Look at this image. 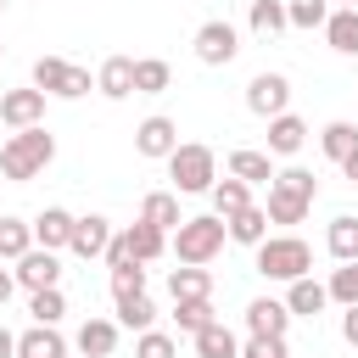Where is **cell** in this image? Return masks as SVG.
<instances>
[{
	"label": "cell",
	"mask_w": 358,
	"mask_h": 358,
	"mask_svg": "<svg viewBox=\"0 0 358 358\" xmlns=\"http://www.w3.org/2000/svg\"><path fill=\"white\" fill-rule=\"evenodd\" d=\"M173 145H179V123H173V117H162V112H157V117H145V123L134 129V151H140V157H151V162H168V151H173Z\"/></svg>",
	"instance_id": "obj_12"
},
{
	"label": "cell",
	"mask_w": 358,
	"mask_h": 358,
	"mask_svg": "<svg viewBox=\"0 0 358 358\" xmlns=\"http://www.w3.org/2000/svg\"><path fill=\"white\" fill-rule=\"evenodd\" d=\"M140 218H145V224H157L162 235H173V229L185 224V213H179V196H173V190H151V196L140 201Z\"/></svg>",
	"instance_id": "obj_22"
},
{
	"label": "cell",
	"mask_w": 358,
	"mask_h": 358,
	"mask_svg": "<svg viewBox=\"0 0 358 358\" xmlns=\"http://www.w3.org/2000/svg\"><path fill=\"white\" fill-rule=\"evenodd\" d=\"M73 347L84 358H112L117 352V319H84L78 336H73Z\"/></svg>",
	"instance_id": "obj_15"
},
{
	"label": "cell",
	"mask_w": 358,
	"mask_h": 358,
	"mask_svg": "<svg viewBox=\"0 0 358 358\" xmlns=\"http://www.w3.org/2000/svg\"><path fill=\"white\" fill-rule=\"evenodd\" d=\"M28 313H34V324H56V319L67 313V296H62V285L28 291Z\"/></svg>",
	"instance_id": "obj_33"
},
{
	"label": "cell",
	"mask_w": 358,
	"mask_h": 358,
	"mask_svg": "<svg viewBox=\"0 0 358 358\" xmlns=\"http://www.w3.org/2000/svg\"><path fill=\"white\" fill-rule=\"evenodd\" d=\"M190 341H196V358H241V341H235V330H229L224 319L201 324Z\"/></svg>",
	"instance_id": "obj_19"
},
{
	"label": "cell",
	"mask_w": 358,
	"mask_h": 358,
	"mask_svg": "<svg viewBox=\"0 0 358 358\" xmlns=\"http://www.w3.org/2000/svg\"><path fill=\"white\" fill-rule=\"evenodd\" d=\"M352 145H358V129H352V123H341V117H336V123H324V129H319V151H324L330 162H341Z\"/></svg>",
	"instance_id": "obj_35"
},
{
	"label": "cell",
	"mask_w": 358,
	"mask_h": 358,
	"mask_svg": "<svg viewBox=\"0 0 358 358\" xmlns=\"http://www.w3.org/2000/svg\"><path fill=\"white\" fill-rule=\"evenodd\" d=\"M162 252H168V235H162L157 224L134 218L123 235H112V241H106V268H117V263H157Z\"/></svg>",
	"instance_id": "obj_6"
},
{
	"label": "cell",
	"mask_w": 358,
	"mask_h": 358,
	"mask_svg": "<svg viewBox=\"0 0 358 358\" xmlns=\"http://www.w3.org/2000/svg\"><path fill=\"white\" fill-rule=\"evenodd\" d=\"M67 235H73V213H67V207H45V213L34 218V246L56 252V246H67Z\"/></svg>",
	"instance_id": "obj_23"
},
{
	"label": "cell",
	"mask_w": 358,
	"mask_h": 358,
	"mask_svg": "<svg viewBox=\"0 0 358 358\" xmlns=\"http://www.w3.org/2000/svg\"><path fill=\"white\" fill-rule=\"evenodd\" d=\"M173 324H179L185 336H196L201 324H213V296H185V302H173Z\"/></svg>",
	"instance_id": "obj_34"
},
{
	"label": "cell",
	"mask_w": 358,
	"mask_h": 358,
	"mask_svg": "<svg viewBox=\"0 0 358 358\" xmlns=\"http://www.w3.org/2000/svg\"><path fill=\"white\" fill-rule=\"evenodd\" d=\"M246 22H252L257 39H274L280 28H291V22H285V0H252V17H246Z\"/></svg>",
	"instance_id": "obj_30"
},
{
	"label": "cell",
	"mask_w": 358,
	"mask_h": 358,
	"mask_svg": "<svg viewBox=\"0 0 358 358\" xmlns=\"http://www.w3.org/2000/svg\"><path fill=\"white\" fill-rule=\"evenodd\" d=\"M235 50H241V34H235L224 17H213V22L196 28V62H201V67H229Z\"/></svg>",
	"instance_id": "obj_8"
},
{
	"label": "cell",
	"mask_w": 358,
	"mask_h": 358,
	"mask_svg": "<svg viewBox=\"0 0 358 358\" xmlns=\"http://www.w3.org/2000/svg\"><path fill=\"white\" fill-rule=\"evenodd\" d=\"M11 280H17L22 291H45V285H56V280H62V263H56V252L28 246V252L17 257V268H11Z\"/></svg>",
	"instance_id": "obj_10"
},
{
	"label": "cell",
	"mask_w": 358,
	"mask_h": 358,
	"mask_svg": "<svg viewBox=\"0 0 358 358\" xmlns=\"http://www.w3.org/2000/svg\"><path fill=\"white\" fill-rule=\"evenodd\" d=\"M134 358H179V341H173L168 330H140Z\"/></svg>",
	"instance_id": "obj_38"
},
{
	"label": "cell",
	"mask_w": 358,
	"mask_h": 358,
	"mask_svg": "<svg viewBox=\"0 0 358 358\" xmlns=\"http://www.w3.org/2000/svg\"><path fill=\"white\" fill-rule=\"evenodd\" d=\"M0 11H6V0H0Z\"/></svg>",
	"instance_id": "obj_46"
},
{
	"label": "cell",
	"mask_w": 358,
	"mask_h": 358,
	"mask_svg": "<svg viewBox=\"0 0 358 358\" xmlns=\"http://www.w3.org/2000/svg\"><path fill=\"white\" fill-rule=\"evenodd\" d=\"M246 330H252V336H285V330H291V308L274 302V296H257V302L246 308Z\"/></svg>",
	"instance_id": "obj_18"
},
{
	"label": "cell",
	"mask_w": 358,
	"mask_h": 358,
	"mask_svg": "<svg viewBox=\"0 0 358 358\" xmlns=\"http://www.w3.org/2000/svg\"><path fill=\"white\" fill-rule=\"evenodd\" d=\"M330 6H358V0H330Z\"/></svg>",
	"instance_id": "obj_45"
},
{
	"label": "cell",
	"mask_w": 358,
	"mask_h": 358,
	"mask_svg": "<svg viewBox=\"0 0 358 358\" xmlns=\"http://www.w3.org/2000/svg\"><path fill=\"white\" fill-rule=\"evenodd\" d=\"M246 106H252L257 117L291 112V78H285V73H257V78L246 84Z\"/></svg>",
	"instance_id": "obj_9"
},
{
	"label": "cell",
	"mask_w": 358,
	"mask_h": 358,
	"mask_svg": "<svg viewBox=\"0 0 358 358\" xmlns=\"http://www.w3.org/2000/svg\"><path fill=\"white\" fill-rule=\"evenodd\" d=\"M324 302H330V291H324L313 274H302V280L285 285V308H291V319H313V313H324Z\"/></svg>",
	"instance_id": "obj_17"
},
{
	"label": "cell",
	"mask_w": 358,
	"mask_h": 358,
	"mask_svg": "<svg viewBox=\"0 0 358 358\" xmlns=\"http://www.w3.org/2000/svg\"><path fill=\"white\" fill-rule=\"evenodd\" d=\"M0 123L6 129H34V123H45V90H6L0 95Z\"/></svg>",
	"instance_id": "obj_11"
},
{
	"label": "cell",
	"mask_w": 358,
	"mask_h": 358,
	"mask_svg": "<svg viewBox=\"0 0 358 358\" xmlns=\"http://www.w3.org/2000/svg\"><path fill=\"white\" fill-rule=\"evenodd\" d=\"M50 162H56V134H50L45 123H34V129H11L6 145H0V173L17 179V185L39 179Z\"/></svg>",
	"instance_id": "obj_1"
},
{
	"label": "cell",
	"mask_w": 358,
	"mask_h": 358,
	"mask_svg": "<svg viewBox=\"0 0 358 358\" xmlns=\"http://www.w3.org/2000/svg\"><path fill=\"white\" fill-rule=\"evenodd\" d=\"M241 358H285V336H252L241 347Z\"/></svg>",
	"instance_id": "obj_40"
},
{
	"label": "cell",
	"mask_w": 358,
	"mask_h": 358,
	"mask_svg": "<svg viewBox=\"0 0 358 358\" xmlns=\"http://www.w3.org/2000/svg\"><path fill=\"white\" fill-rule=\"evenodd\" d=\"M207 196H213V213H218V218H229V213L252 207V185H246V179H235V173H229V179H213V190H207Z\"/></svg>",
	"instance_id": "obj_26"
},
{
	"label": "cell",
	"mask_w": 358,
	"mask_h": 358,
	"mask_svg": "<svg viewBox=\"0 0 358 358\" xmlns=\"http://www.w3.org/2000/svg\"><path fill=\"white\" fill-rule=\"evenodd\" d=\"M341 173H347V179H352V185H358V145H352V151H347V157H341Z\"/></svg>",
	"instance_id": "obj_42"
},
{
	"label": "cell",
	"mask_w": 358,
	"mask_h": 358,
	"mask_svg": "<svg viewBox=\"0 0 358 358\" xmlns=\"http://www.w3.org/2000/svg\"><path fill=\"white\" fill-rule=\"evenodd\" d=\"M324 39H330V50L358 56V6H336V11L324 17Z\"/></svg>",
	"instance_id": "obj_21"
},
{
	"label": "cell",
	"mask_w": 358,
	"mask_h": 358,
	"mask_svg": "<svg viewBox=\"0 0 358 358\" xmlns=\"http://www.w3.org/2000/svg\"><path fill=\"white\" fill-rule=\"evenodd\" d=\"M229 173L235 179H246V185H268L274 179V162H268V151H229Z\"/></svg>",
	"instance_id": "obj_29"
},
{
	"label": "cell",
	"mask_w": 358,
	"mask_h": 358,
	"mask_svg": "<svg viewBox=\"0 0 358 358\" xmlns=\"http://www.w3.org/2000/svg\"><path fill=\"white\" fill-rule=\"evenodd\" d=\"M95 90H101L106 101L134 95V56H106V62H101V73H95Z\"/></svg>",
	"instance_id": "obj_16"
},
{
	"label": "cell",
	"mask_w": 358,
	"mask_h": 358,
	"mask_svg": "<svg viewBox=\"0 0 358 358\" xmlns=\"http://www.w3.org/2000/svg\"><path fill=\"white\" fill-rule=\"evenodd\" d=\"M34 246V224H22V218H11V213H0V257H22Z\"/></svg>",
	"instance_id": "obj_32"
},
{
	"label": "cell",
	"mask_w": 358,
	"mask_h": 358,
	"mask_svg": "<svg viewBox=\"0 0 358 358\" xmlns=\"http://www.w3.org/2000/svg\"><path fill=\"white\" fill-rule=\"evenodd\" d=\"M0 56H6V45H0Z\"/></svg>",
	"instance_id": "obj_47"
},
{
	"label": "cell",
	"mask_w": 358,
	"mask_h": 358,
	"mask_svg": "<svg viewBox=\"0 0 358 358\" xmlns=\"http://www.w3.org/2000/svg\"><path fill=\"white\" fill-rule=\"evenodd\" d=\"M106 241H112V224L101 218V213H90V218H73V235H67V252L73 257H106Z\"/></svg>",
	"instance_id": "obj_13"
},
{
	"label": "cell",
	"mask_w": 358,
	"mask_h": 358,
	"mask_svg": "<svg viewBox=\"0 0 358 358\" xmlns=\"http://www.w3.org/2000/svg\"><path fill=\"white\" fill-rule=\"evenodd\" d=\"M224 241H229V229H224L218 213H207V218H185V224L168 235V246H173L179 263H213V257L224 252Z\"/></svg>",
	"instance_id": "obj_5"
},
{
	"label": "cell",
	"mask_w": 358,
	"mask_h": 358,
	"mask_svg": "<svg viewBox=\"0 0 358 358\" xmlns=\"http://www.w3.org/2000/svg\"><path fill=\"white\" fill-rule=\"evenodd\" d=\"M324 291H330V302L352 308V302H358V257H352V263H341V268L330 274V285H324Z\"/></svg>",
	"instance_id": "obj_37"
},
{
	"label": "cell",
	"mask_w": 358,
	"mask_h": 358,
	"mask_svg": "<svg viewBox=\"0 0 358 358\" xmlns=\"http://www.w3.org/2000/svg\"><path fill=\"white\" fill-rule=\"evenodd\" d=\"M112 302H117V324H129V330H151V324H157V308H151L145 291H134V296H112Z\"/></svg>",
	"instance_id": "obj_31"
},
{
	"label": "cell",
	"mask_w": 358,
	"mask_h": 358,
	"mask_svg": "<svg viewBox=\"0 0 358 358\" xmlns=\"http://www.w3.org/2000/svg\"><path fill=\"white\" fill-rule=\"evenodd\" d=\"M11 291H17V280H11V268H0V308L11 302Z\"/></svg>",
	"instance_id": "obj_43"
},
{
	"label": "cell",
	"mask_w": 358,
	"mask_h": 358,
	"mask_svg": "<svg viewBox=\"0 0 358 358\" xmlns=\"http://www.w3.org/2000/svg\"><path fill=\"white\" fill-rule=\"evenodd\" d=\"M252 252H257V274L263 280H285L291 285V280H302L313 268V246L302 235H263Z\"/></svg>",
	"instance_id": "obj_3"
},
{
	"label": "cell",
	"mask_w": 358,
	"mask_h": 358,
	"mask_svg": "<svg viewBox=\"0 0 358 358\" xmlns=\"http://www.w3.org/2000/svg\"><path fill=\"white\" fill-rule=\"evenodd\" d=\"M168 296H173V302H185V296H213L207 263H179V268L168 274Z\"/></svg>",
	"instance_id": "obj_24"
},
{
	"label": "cell",
	"mask_w": 358,
	"mask_h": 358,
	"mask_svg": "<svg viewBox=\"0 0 358 358\" xmlns=\"http://www.w3.org/2000/svg\"><path fill=\"white\" fill-rule=\"evenodd\" d=\"M341 341H347V347H358V302L341 313Z\"/></svg>",
	"instance_id": "obj_41"
},
{
	"label": "cell",
	"mask_w": 358,
	"mask_h": 358,
	"mask_svg": "<svg viewBox=\"0 0 358 358\" xmlns=\"http://www.w3.org/2000/svg\"><path fill=\"white\" fill-rule=\"evenodd\" d=\"M324 246H330V257H336V263H352V257H358V218H352V213L330 218V229H324Z\"/></svg>",
	"instance_id": "obj_27"
},
{
	"label": "cell",
	"mask_w": 358,
	"mask_h": 358,
	"mask_svg": "<svg viewBox=\"0 0 358 358\" xmlns=\"http://www.w3.org/2000/svg\"><path fill=\"white\" fill-rule=\"evenodd\" d=\"M0 358H17V336H11L6 324H0Z\"/></svg>",
	"instance_id": "obj_44"
},
{
	"label": "cell",
	"mask_w": 358,
	"mask_h": 358,
	"mask_svg": "<svg viewBox=\"0 0 358 358\" xmlns=\"http://www.w3.org/2000/svg\"><path fill=\"white\" fill-rule=\"evenodd\" d=\"M330 0H285V22L291 28H324Z\"/></svg>",
	"instance_id": "obj_36"
},
{
	"label": "cell",
	"mask_w": 358,
	"mask_h": 358,
	"mask_svg": "<svg viewBox=\"0 0 358 358\" xmlns=\"http://www.w3.org/2000/svg\"><path fill=\"white\" fill-rule=\"evenodd\" d=\"M313 201H319V179H313L308 168H280V173L268 179L263 213H268V224H302Z\"/></svg>",
	"instance_id": "obj_2"
},
{
	"label": "cell",
	"mask_w": 358,
	"mask_h": 358,
	"mask_svg": "<svg viewBox=\"0 0 358 358\" xmlns=\"http://www.w3.org/2000/svg\"><path fill=\"white\" fill-rule=\"evenodd\" d=\"M17 358H67V341L56 324H34L17 336Z\"/></svg>",
	"instance_id": "obj_20"
},
{
	"label": "cell",
	"mask_w": 358,
	"mask_h": 358,
	"mask_svg": "<svg viewBox=\"0 0 358 358\" xmlns=\"http://www.w3.org/2000/svg\"><path fill=\"white\" fill-rule=\"evenodd\" d=\"M224 229H229V241H241V246H257L263 235H268V213L252 201V207H241V213H229L224 218Z\"/></svg>",
	"instance_id": "obj_25"
},
{
	"label": "cell",
	"mask_w": 358,
	"mask_h": 358,
	"mask_svg": "<svg viewBox=\"0 0 358 358\" xmlns=\"http://www.w3.org/2000/svg\"><path fill=\"white\" fill-rule=\"evenodd\" d=\"M145 291V263H117L112 268V296H134Z\"/></svg>",
	"instance_id": "obj_39"
},
{
	"label": "cell",
	"mask_w": 358,
	"mask_h": 358,
	"mask_svg": "<svg viewBox=\"0 0 358 358\" xmlns=\"http://www.w3.org/2000/svg\"><path fill=\"white\" fill-rule=\"evenodd\" d=\"M168 84H173V67L162 56H140L134 62V95H162Z\"/></svg>",
	"instance_id": "obj_28"
},
{
	"label": "cell",
	"mask_w": 358,
	"mask_h": 358,
	"mask_svg": "<svg viewBox=\"0 0 358 358\" xmlns=\"http://www.w3.org/2000/svg\"><path fill=\"white\" fill-rule=\"evenodd\" d=\"M168 179H173V196H201V190H213V179H218L213 145H201V140L173 145V151H168Z\"/></svg>",
	"instance_id": "obj_4"
},
{
	"label": "cell",
	"mask_w": 358,
	"mask_h": 358,
	"mask_svg": "<svg viewBox=\"0 0 358 358\" xmlns=\"http://www.w3.org/2000/svg\"><path fill=\"white\" fill-rule=\"evenodd\" d=\"M302 145H308V123H302L296 112L268 117V157H296Z\"/></svg>",
	"instance_id": "obj_14"
},
{
	"label": "cell",
	"mask_w": 358,
	"mask_h": 358,
	"mask_svg": "<svg viewBox=\"0 0 358 358\" xmlns=\"http://www.w3.org/2000/svg\"><path fill=\"white\" fill-rule=\"evenodd\" d=\"M34 90L62 95V101H78V95H90V90H95V78H90L84 67L62 62V56H39V62H34Z\"/></svg>",
	"instance_id": "obj_7"
}]
</instances>
